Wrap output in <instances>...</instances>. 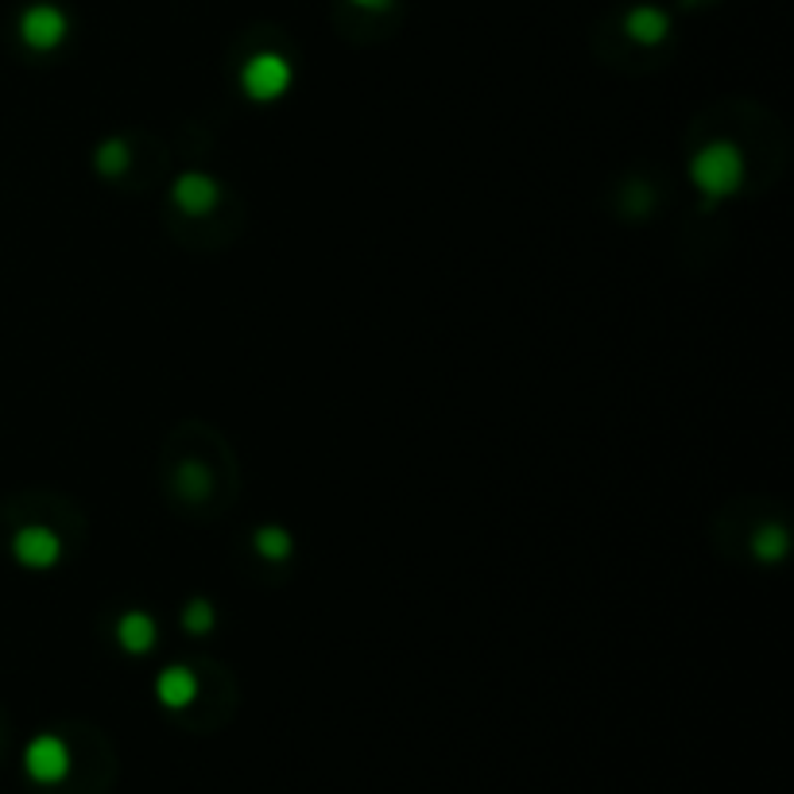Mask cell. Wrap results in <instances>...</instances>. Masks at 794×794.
Listing matches in <instances>:
<instances>
[{
    "label": "cell",
    "mask_w": 794,
    "mask_h": 794,
    "mask_svg": "<svg viewBox=\"0 0 794 794\" xmlns=\"http://www.w3.org/2000/svg\"><path fill=\"white\" fill-rule=\"evenodd\" d=\"M690 175H694V183H698L702 194H709V198H725V194H733L736 186H741L744 159H741V151H736L733 144L717 140V144H706V148L694 156Z\"/></svg>",
    "instance_id": "cell-1"
},
{
    "label": "cell",
    "mask_w": 794,
    "mask_h": 794,
    "mask_svg": "<svg viewBox=\"0 0 794 794\" xmlns=\"http://www.w3.org/2000/svg\"><path fill=\"white\" fill-rule=\"evenodd\" d=\"M241 86H245V94L256 97V101H272V97H280L283 89L291 86V67L280 55H256V59H248V67L241 70Z\"/></svg>",
    "instance_id": "cell-2"
},
{
    "label": "cell",
    "mask_w": 794,
    "mask_h": 794,
    "mask_svg": "<svg viewBox=\"0 0 794 794\" xmlns=\"http://www.w3.org/2000/svg\"><path fill=\"white\" fill-rule=\"evenodd\" d=\"M23 767L36 783H59L70 772V752L59 736H36L23 752Z\"/></svg>",
    "instance_id": "cell-3"
},
{
    "label": "cell",
    "mask_w": 794,
    "mask_h": 794,
    "mask_svg": "<svg viewBox=\"0 0 794 794\" xmlns=\"http://www.w3.org/2000/svg\"><path fill=\"white\" fill-rule=\"evenodd\" d=\"M20 36L23 43L36 47V51H51V47H59V39L67 36V16L51 4H36L23 12Z\"/></svg>",
    "instance_id": "cell-4"
},
{
    "label": "cell",
    "mask_w": 794,
    "mask_h": 794,
    "mask_svg": "<svg viewBox=\"0 0 794 794\" xmlns=\"http://www.w3.org/2000/svg\"><path fill=\"white\" fill-rule=\"evenodd\" d=\"M12 550H16V558H20L23 566L43 570V566H51L55 558H59V535L47 531V528H23L12 539Z\"/></svg>",
    "instance_id": "cell-5"
},
{
    "label": "cell",
    "mask_w": 794,
    "mask_h": 794,
    "mask_svg": "<svg viewBox=\"0 0 794 794\" xmlns=\"http://www.w3.org/2000/svg\"><path fill=\"white\" fill-rule=\"evenodd\" d=\"M175 202L186 209V214H206V209L217 202L214 178H206V175H183V178L175 183Z\"/></svg>",
    "instance_id": "cell-6"
},
{
    "label": "cell",
    "mask_w": 794,
    "mask_h": 794,
    "mask_svg": "<svg viewBox=\"0 0 794 794\" xmlns=\"http://www.w3.org/2000/svg\"><path fill=\"white\" fill-rule=\"evenodd\" d=\"M156 694H159V702L164 706H186V702L198 694V683H194V675L186 667H167L164 675H159V683H156Z\"/></svg>",
    "instance_id": "cell-7"
},
{
    "label": "cell",
    "mask_w": 794,
    "mask_h": 794,
    "mask_svg": "<svg viewBox=\"0 0 794 794\" xmlns=\"http://www.w3.org/2000/svg\"><path fill=\"white\" fill-rule=\"evenodd\" d=\"M117 639L125 644V651L140 655L156 644V624H151V617H144V612H125L117 624Z\"/></svg>",
    "instance_id": "cell-8"
},
{
    "label": "cell",
    "mask_w": 794,
    "mask_h": 794,
    "mask_svg": "<svg viewBox=\"0 0 794 794\" xmlns=\"http://www.w3.org/2000/svg\"><path fill=\"white\" fill-rule=\"evenodd\" d=\"M628 36L636 43H659L667 36V16L659 8H631L628 12Z\"/></svg>",
    "instance_id": "cell-9"
},
{
    "label": "cell",
    "mask_w": 794,
    "mask_h": 794,
    "mask_svg": "<svg viewBox=\"0 0 794 794\" xmlns=\"http://www.w3.org/2000/svg\"><path fill=\"white\" fill-rule=\"evenodd\" d=\"M256 550H261L264 558H272V562L287 558V555H291L287 531H280V528H261V531H256Z\"/></svg>",
    "instance_id": "cell-10"
},
{
    "label": "cell",
    "mask_w": 794,
    "mask_h": 794,
    "mask_svg": "<svg viewBox=\"0 0 794 794\" xmlns=\"http://www.w3.org/2000/svg\"><path fill=\"white\" fill-rule=\"evenodd\" d=\"M752 550H756V558H783V550H787V535L780 528H759L756 539H752Z\"/></svg>",
    "instance_id": "cell-11"
},
{
    "label": "cell",
    "mask_w": 794,
    "mask_h": 794,
    "mask_svg": "<svg viewBox=\"0 0 794 794\" xmlns=\"http://www.w3.org/2000/svg\"><path fill=\"white\" fill-rule=\"evenodd\" d=\"M128 164V148L120 140H109L101 144V151H97V167H101L105 175H120Z\"/></svg>",
    "instance_id": "cell-12"
},
{
    "label": "cell",
    "mask_w": 794,
    "mask_h": 794,
    "mask_svg": "<svg viewBox=\"0 0 794 794\" xmlns=\"http://www.w3.org/2000/svg\"><path fill=\"white\" fill-rule=\"evenodd\" d=\"M178 489H183V497H202L206 492V469L198 465H183L178 469Z\"/></svg>",
    "instance_id": "cell-13"
},
{
    "label": "cell",
    "mask_w": 794,
    "mask_h": 794,
    "mask_svg": "<svg viewBox=\"0 0 794 794\" xmlns=\"http://www.w3.org/2000/svg\"><path fill=\"white\" fill-rule=\"evenodd\" d=\"M183 624H186L190 631H209V624H214V609H209L206 601H194L190 609H186Z\"/></svg>",
    "instance_id": "cell-14"
},
{
    "label": "cell",
    "mask_w": 794,
    "mask_h": 794,
    "mask_svg": "<svg viewBox=\"0 0 794 794\" xmlns=\"http://www.w3.org/2000/svg\"><path fill=\"white\" fill-rule=\"evenodd\" d=\"M353 4H361V8H384L388 0H353Z\"/></svg>",
    "instance_id": "cell-15"
}]
</instances>
